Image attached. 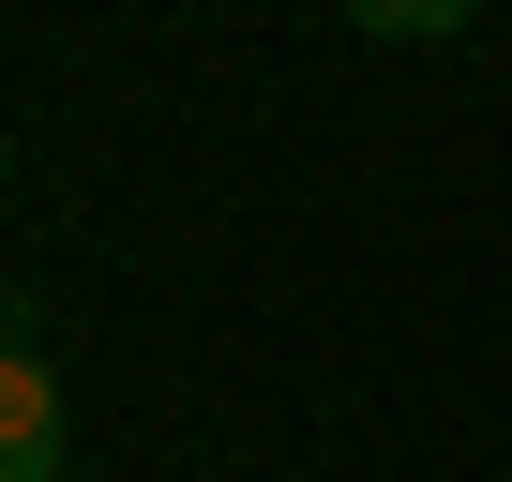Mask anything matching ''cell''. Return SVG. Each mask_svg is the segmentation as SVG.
<instances>
[{
  "mask_svg": "<svg viewBox=\"0 0 512 482\" xmlns=\"http://www.w3.org/2000/svg\"><path fill=\"white\" fill-rule=\"evenodd\" d=\"M0 482H61V362L31 317H0Z\"/></svg>",
  "mask_w": 512,
  "mask_h": 482,
  "instance_id": "1",
  "label": "cell"
},
{
  "mask_svg": "<svg viewBox=\"0 0 512 482\" xmlns=\"http://www.w3.org/2000/svg\"><path fill=\"white\" fill-rule=\"evenodd\" d=\"M482 16V0H347V31H377V46H452Z\"/></svg>",
  "mask_w": 512,
  "mask_h": 482,
  "instance_id": "2",
  "label": "cell"
},
{
  "mask_svg": "<svg viewBox=\"0 0 512 482\" xmlns=\"http://www.w3.org/2000/svg\"><path fill=\"white\" fill-rule=\"evenodd\" d=\"M0 181H16V136H0Z\"/></svg>",
  "mask_w": 512,
  "mask_h": 482,
  "instance_id": "3",
  "label": "cell"
}]
</instances>
